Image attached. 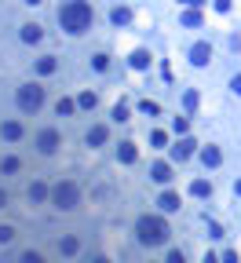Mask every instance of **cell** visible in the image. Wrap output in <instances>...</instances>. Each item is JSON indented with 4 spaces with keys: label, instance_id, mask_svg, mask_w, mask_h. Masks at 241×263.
<instances>
[{
    "label": "cell",
    "instance_id": "obj_34",
    "mask_svg": "<svg viewBox=\"0 0 241 263\" xmlns=\"http://www.w3.org/2000/svg\"><path fill=\"white\" fill-rule=\"evenodd\" d=\"M223 263H237V252H223Z\"/></svg>",
    "mask_w": 241,
    "mask_h": 263
},
{
    "label": "cell",
    "instance_id": "obj_26",
    "mask_svg": "<svg viewBox=\"0 0 241 263\" xmlns=\"http://www.w3.org/2000/svg\"><path fill=\"white\" fill-rule=\"evenodd\" d=\"M113 121H128V106H125V102L113 106Z\"/></svg>",
    "mask_w": 241,
    "mask_h": 263
},
{
    "label": "cell",
    "instance_id": "obj_21",
    "mask_svg": "<svg viewBox=\"0 0 241 263\" xmlns=\"http://www.w3.org/2000/svg\"><path fill=\"white\" fill-rule=\"evenodd\" d=\"M48 197V187H44V183H33V187H29V201H44Z\"/></svg>",
    "mask_w": 241,
    "mask_h": 263
},
{
    "label": "cell",
    "instance_id": "obj_14",
    "mask_svg": "<svg viewBox=\"0 0 241 263\" xmlns=\"http://www.w3.org/2000/svg\"><path fill=\"white\" fill-rule=\"evenodd\" d=\"M201 161H205V165H208V168H216V165H219V161H223V153H219V150H216V146H205V150H201Z\"/></svg>",
    "mask_w": 241,
    "mask_h": 263
},
{
    "label": "cell",
    "instance_id": "obj_18",
    "mask_svg": "<svg viewBox=\"0 0 241 263\" xmlns=\"http://www.w3.org/2000/svg\"><path fill=\"white\" fill-rule=\"evenodd\" d=\"M55 110H58V117H70L73 110H77V102H73V99H58V102H55Z\"/></svg>",
    "mask_w": 241,
    "mask_h": 263
},
{
    "label": "cell",
    "instance_id": "obj_39",
    "mask_svg": "<svg viewBox=\"0 0 241 263\" xmlns=\"http://www.w3.org/2000/svg\"><path fill=\"white\" fill-rule=\"evenodd\" d=\"M187 4H194V8H198V4H205V0H187Z\"/></svg>",
    "mask_w": 241,
    "mask_h": 263
},
{
    "label": "cell",
    "instance_id": "obj_3",
    "mask_svg": "<svg viewBox=\"0 0 241 263\" xmlns=\"http://www.w3.org/2000/svg\"><path fill=\"white\" fill-rule=\"evenodd\" d=\"M51 201H55V208H77V201H81V190H77V183H55L51 187Z\"/></svg>",
    "mask_w": 241,
    "mask_h": 263
},
{
    "label": "cell",
    "instance_id": "obj_40",
    "mask_svg": "<svg viewBox=\"0 0 241 263\" xmlns=\"http://www.w3.org/2000/svg\"><path fill=\"white\" fill-rule=\"evenodd\" d=\"M92 263H110V259H92Z\"/></svg>",
    "mask_w": 241,
    "mask_h": 263
},
{
    "label": "cell",
    "instance_id": "obj_29",
    "mask_svg": "<svg viewBox=\"0 0 241 263\" xmlns=\"http://www.w3.org/2000/svg\"><path fill=\"white\" fill-rule=\"evenodd\" d=\"M0 168H4V172H15V168H19V157H4V161H0Z\"/></svg>",
    "mask_w": 241,
    "mask_h": 263
},
{
    "label": "cell",
    "instance_id": "obj_1",
    "mask_svg": "<svg viewBox=\"0 0 241 263\" xmlns=\"http://www.w3.org/2000/svg\"><path fill=\"white\" fill-rule=\"evenodd\" d=\"M58 22H63L66 33H84L92 26V4L88 0H70V4L58 8Z\"/></svg>",
    "mask_w": 241,
    "mask_h": 263
},
{
    "label": "cell",
    "instance_id": "obj_4",
    "mask_svg": "<svg viewBox=\"0 0 241 263\" xmlns=\"http://www.w3.org/2000/svg\"><path fill=\"white\" fill-rule=\"evenodd\" d=\"M15 99H19V110L22 114H37L40 106H44V88L40 84H22Z\"/></svg>",
    "mask_w": 241,
    "mask_h": 263
},
{
    "label": "cell",
    "instance_id": "obj_13",
    "mask_svg": "<svg viewBox=\"0 0 241 263\" xmlns=\"http://www.w3.org/2000/svg\"><path fill=\"white\" fill-rule=\"evenodd\" d=\"M117 157L125 161V165H132L135 157H139V153H135V143H120V146H117Z\"/></svg>",
    "mask_w": 241,
    "mask_h": 263
},
{
    "label": "cell",
    "instance_id": "obj_12",
    "mask_svg": "<svg viewBox=\"0 0 241 263\" xmlns=\"http://www.w3.org/2000/svg\"><path fill=\"white\" fill-rule=\"evenodd\" d=\"M190 194L194 197H208V194H212V183H208V179H194L190 183Z\"/></svg>",
    "mask_w": 241,
    "mask_h": 263
},
{
    "label": "cell",
    "instance_id": "obj_20",
    "mask_svg": "<svg viewBox=\"0 0 241 263\" xmlns=\"http://www.w3.org/2000/svg\"><path fill=\"white\" fill-rule=\"evenodd\" d=\"M139 110H143L146 117H157V114H161V106H157L154 99H143V102H139Z\"/></svg>",
    "mask_w": 241,
    "mask_h": 263
},
{
    "label": "cell",
    "instance_id": "obj_11",
    "mask_svg": "<svg viewBox=\"0 0 241 263\" xmlns=\"http://www.w3.org/2000/svg\"><path fill=\"white\" fill-rule=\"evenodd\" d=\"M102 143H106V125H95L88 132V146H102Z\"/></svg>",
    "mask_w": 241,
    "mask_h": 263
},
{
    "label": "cell",
    "instance_id": "obj_27",
    "mask_svg": "<svg viewBox=\"0 0 241 263\" xmlns=\"http://www.w3.org/2000/svg\"><path fill=\"white\" fill-rule=\"evenodd\" d=\"M15 241V227H0V245H8Z\"/></svg>",
    "mask_w": 241,
    "mask_h": 263
},
{
    "label": "cell",
    "instance_id": "obj_9",
    "mask_svg": "<svg viewBox=\"0 0 241 263\" xmlns=\"http://www.w3.org/2000/svg\"><path fill=\"white\" fill-rule=\"evenodd\" d=\"M0 135H4V139H11V143H15V139L22 135V125H19V121H4V125H0Z\"/></svg>",
    "mask_w": 241,
    "mask_h": 263
},
{
    "label": "cell",
    "instance_id": "obj_41",
    "mask_svg": "<svg viewBox=\"0 0 241 263\" xmlns=\"http://www.w3.org/2000/svg\"><path fill=\"white\" fill-rule=\"evenodd\" d=\"M26 4H40V0H26Z\"/></svg>",
    "mask_w": 241,
    "mask_h": 263
},
{
    "label": "cell",
    "instance_id": "obj_37",
    "mask_svg": "<svg viewBox=\"0 0 241 263\" xmlns=\"http://www.w3.org/2000/svg\"><path fill=\"white\" fill-rule=\"evenodd\" d=\"M205 263H219V259H216V256H212V252H208V256H205Z\"/></svg>",
    "mask_w": 241,
    "mask_h": 263
},
{
    "label": "cell",
    "instance_id": "obj_19",
    "mask_svg": "<svg viewBox=\"0 0 241 263\" xmlns=\"http://www.w3.org/2000/svg\"><path fill=\"white\" fill-rule=\"evenodd\" d=\"M110 19H113L117 26H128V22H132V11H128V8H113V15H110Z\"/></svg>",
    "mask_w": 241,
    "mask_h": 263
},
{
    "label": "cell",
    "instance_id": "obj_28",
    "mask_svg": "<svg viewBox=\"0 0 241 263\" xmlns=\"http://www.w3.org/2000/svg\"><path fill=\"white\" fill-rule=\"evenodd\" d=\"M172 125H175V132H179V135H187V128H190V121H187V117H175Z\"/></svg>",
    "mask_w": 241,
    "mask_h": 263
},
{
    "label": "cell",
    "instance_id": "obj_16",
    "mask_svg": "<svg viewBox=\"0 0 241 263\" xmlns=\"http://www.w3.org/2000/svg\"><path fill=\"white\" fill-rule=\"evenodd\" d=\"M40 37H44V33H40V26H33V22L22 26V40H26V44H37Z\"/></svg>",
    "mask_w": 241,
    "mask_h": 263
},
{
    "label": "cell",
    "instance_id": "obj_2",
    "mask_svg": "<svg viewBox=\"0 0 241 263\" xmlns=\"http://www.w3.org/2000/svg\"><path fill=\"white\" fill-rule=\"evenodd\" d=\"M135 234H139L143 245H164L168 241V223L157 220V216H139V223H135Z\"/></svg>",
    "mask_w": 241,
    "mask_h": 263
},
{
    "label": "cell",
    "instance_id": "obj_32",
    "mask_svg": "<svg viewBox=\"0 0 241 263\" xmlns=\"http://www.w3.org/2000/svg\"><path fill=\"white\" fill-rule=\"evenodd\" d=\"M168 263H187V256L179 252V249H172V252H168Z\"/></svg>",
    "mask_w": 241,
    "mask_h": 263
},
{
    "label": "cell",
    "instance_id": "obj_25",
    "mask_svg": "<svg viewBox=\"0 0 241 263\" xmlns=\"http://www.w3.org/2000/svg\"><path fill=\"white\" fill-rule=\"evenodd\" d=\"M55 59H40V63H37V73H55Z\"/></svg>",
    "mask_w": 241,
    "mask_h": 263
},
{
    "label": "cell",
    "instance_id": "obj_33",
    "mask_svg": "<svg viewBox=\"0 0 241 263\" xmlns=\"http://www.w3.org/2000/svg\"><path fill=\"white\" fill-rule=\"evenodd\" d=\"M216 11H230V0H216Z\"/></svg>",
    "mask_w": 241,
    "mask_h": 263
},
{
    "label": "cell",
    "instance_id": "obj_8",
    "mask_svg": "<svg viewBox=\"0 0 241 263\" xmlns=\"http://www.w3.org/2000/svg\"><path fill=\"white\" fill-rule=\"evenodd\" d=\"M150 179H154V183H168V179H172V165L157 161L154 168H150Z\"/></svg>",
    "mask_w": 241,
    "mask_h": 263
},
{
    "label": "cell",
    "instance_id": "obj_22",
    "mask_svg": "<svg viewBox=\"0 0 241 263\" xmlns=\"http://www.w3.org/2000/svg\"><path fill=\"white\" fill-rule=\"evenodd\" d=\"M183 106H187V114L198 110V91H187V95H183Z\"/></svg>",
    "mask_w": 241,
    "mask_h": 263
},
{
    "label": "cell",
    "instance_id": "obj_10",
    "mask_svg": "<svg viewBox=\"0 0 241 263\" xmlns=\"http://www.w3.org/2000/svg\"><path fill=\"white\" fill-rule=\"evenodd\" d=\"M157 205H161L164 212H179V194H172V190H164V194H161V201H157Z\"/></svg>",
    "mask_w": 241,
    "mask_h": 263
},
{
    "label": "cell",
    "instance_id": "obj_5",
    "mask_svg": "<svg viewBox=\"0 0 241 263\" xmlns=\"http://www.w3.org/2000/svg\"><path fill=\"white\" fill-rule=\"evenodd\" d=\"M208 59H212V48H208L205 40H198V44L190 48V63H194V66H208Z\"/></svg>",
    "mask_w": 241,
    "mask_h": 263
},
{
    "label": "cell",
    "instance_id": "obj_6",
    "mask_svg": "<svg viewBox=\"0 0 241 263\" xmlns=\"http://www.w3.org/2000/svg\"><path fill=\"white\" fill-rule=\"evenodd\" d=\"M58 143H63V139H58V132H55V128L40 132V139H37V146H40L44 153H55V150H58Z\"/></svg>",
    "mask_w": 241,
    "mask_h": 263
},
{
    "label": "cell",
    "instance_id": "obj_38",
    "mask_svg": "<svg viewBox=\"0 0 241 263\" xmlns=\"http://www.w3.org/2000/svg\"><path fill=\"white\" fill-rule=\"evenodd\" d=\"M234 194H241V179H237V183H234Z\"/></svg>",
    "mask_w": 241,
    "mask_h": 263
},
{
    "label": "cell",
    "instance_id": "obj_17",
    "mask_svg": "<svg viewBox=\"0 0 241 263\" xmlns=\"http://www.w3.org/2000/svg\"><path fill=\"white\" fill-rule=\"evenodd\" d=\"M95 91H81V99H77V106H81V110H95Z\"/></svg>",
    "mask_w": 241,
    "mask_h": 263
},
{
    "label": "cell",
    "instance_id": "obj_23",
    "mask_svg": "<svg viewBox=\"0 0 241 263\" xmlns=\"http://www.w3.org/2000/svg\"><path fill=\"white\" fill-rule=\"evenodd\" d=\"M58 249H63L66 256H73V252H77V238H63V241H58Z\"/></svg>",
    "mask_w": 241,
    "mask_h": 263
},
{
    "label": "cell",
    "instance_id": "obj_24",
    "mask_svg": "<svg viewBox=\"0 0 241 263\" xmlns=\"http://www.w3.org/2000/svg\"><path fill=\"white\" fill-rule=\"evenodd\" d=\"M183 26H201V11H183Z\"/></svg>",
    "mask_w": 241,
    "mask_h": 263
},
{
    "label": "cell",
    "instance_id": "obj_7",
    "mask_svg": "<svg viewBox=\"0 0 241 263\" xmlns=\"http://www.w3.org/2000/svg\"><path fill=\"white\" fill-rule=\"evenodd\" d=\"M194 146H198L194 139H179V143L172 146V157H175V161H187L190 153H194Z\"/></svg>",
    "mask_w": 241,
    "mask_h": 263
},
{
    "label": "cell",
    "instance_id": "obj_15",
    "mask_svg": "<svg viewBox=\"0 0 241 263\" xmlns=\"http://www.w3.org/2000/svg\"><path fill=\"white\" fill-rule=\"evenodd\" d=\"M150 63H154V59H150V51H143V48L132 51V66H135V70H146Z\"/></svg>",
    "mask_w": 241,
    "mask_h": 263
},
{
    "label": "cell",
    "instance_id": "obj_35",
    "mask_svg": "<svg viewBox=\"0 0 241 263\" xmlns=\"http://www.w3.org/2000/svg\"><path fill=\"white\" fill-rule=\"evenodd\" d=\"M230 88H234L237 95H241V77H234V81H230Z\"/></svg>",
    "mask_w": 241,
    "mask_h": 263
},
{
    "label": "cell",
    "instance_id": "obj_30",
    "mask_svg": "<svg viewBox=\"0 0 241 263\" xmlns=\"http://www.w3.org/2000/svg\"><path fill=\"white\" fill-rule=\"evenodd\" d=\"M22 263H44L40 252H22Z\"/></svg>",
    "mask_w": 241,
    "mask_h": 263
},
{
    "label": "cell",
    "instance_id": "obj_31",
    "mask_svg": "<svg viewBox=\"0 0 241 263\" xmlns=\"http://www.w3.org/2000/svg\"><path fill=\"white\" fill-rule=\"evenodd\" d=\"M150 143H154V146H164V143H168V135H164V132H154V135H150Z\"/></svg>",
    "mask_w": 241,
    "mask_h": 263
},
{
    "label": "cell",
    "instance_id": "obj_36",
    "mask_svg": "<svg viewBox=\"0 0 241 263\" xmlns=\"http://www.w3.org/2000/svg\"><path fill=\"white\" fill-rule=\"evenodd\" d=\"M4 205H8V194H4V190H0V208H4Z\"/></svg>",
    "mask_w": 241,
    "mask_h": 263
}]
</instances>
